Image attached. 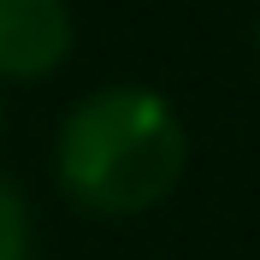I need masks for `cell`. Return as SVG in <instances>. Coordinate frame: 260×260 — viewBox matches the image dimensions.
Instances as JSON below:
<instances>
[{
	"mask_svg": "<svg viewBox=\"0 0 260 260\" xmlns=\"http://www.w3.org/2000/svg\"><path fill=\"white\" fill-rule=\"evenodd\" d=\"M195 160L189 124L148 83H95L53 124V189L101 225L160 213Z\"/></svg>",
	"mask_w": 260,
	"mask_h": 260,
	"instance_id": "1",
	"label": "cell"
},
{
	"mask_svg": "<svg viewBox=\"0 0 260 260\" xmlns=\"http://www.w3.org/2000/svg\"><path fill=\"white\" fill-rule=\"evenodd\" d=\"M77 53L71 0H0V89L59 77Z\"/></svg>",
	"mask_w": 260,
	"mask_h": 260,
	"instance_id": "2",
	"label": "cell"
},
{
	"mask_svg": "<svg viewBox=\"0 0 260 260\" xmlns=\"http://www.w3.org/2000/svg\"><path fill=\"white\" fill-rule=\"evenodd\" d=\"M0 260H36V207L24 183L0 172Z\"/></svg>",
	"mask_w": 260,
	"mask_h": 260,
	"instance_id": "3",
	"label": "cell"
},
{
	"mask_svg": "<svg viewBox=\"0 0 260 260\" xmlns=\"http://www.w3.org/2000/svg\"><path fill=\"white\" fill-rule=\"evenodd\" d=\"M0 136H6V89H0Z\"/></svg>",
	"mask_w": 260,
	"mask_h": 260,
	"instance_id": "4",
	"label": "cell"
},
{
	"mask_svg": "<svg viewBox=\"0 0 260 260\" xmlns=\"http://www.w3.org/2000/svg\"><path fill=\"white\" fill-rule=\"evenodd\" d=\"M254 53H260V6H254Z\"/></svg>",
	"mask_w": 260,
	"mask_h": 260,
	"instance_id": "5",
	"label": "cell"
}]
</instances>
